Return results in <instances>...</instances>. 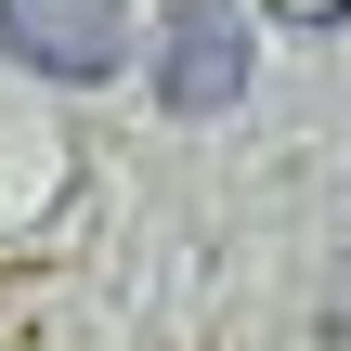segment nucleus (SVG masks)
Returning <instances> with one entry per match:
<instances>
[{"mask_svg":"<svg viewBox=\"0 0 351 351\" xmlns=\"http://www.w3.org/2000/svg\"><path fill=\"white\" fill-rule=\"evenodd\" d=\"M247 91V13L234 0H182L169 13V52H156V104L169 117H221Z\"/></svg>","mask_w":351,"mask_h":351,"instance_id":"nucleus-2","label":"nucleus"},{"mask_svg":"<svg viewBox=\"0 0 351 351\" xmlns=\"http://www.w3.org/2000/svg\"><path fill=\"white\" fill-rule=\"evenodd\" d=\"M274 13H287V26H339L351 0H274Z\"/></svg>","mask_w":351,"mask_h":351,"instance_id":"nucleus-3","label":"nucleus"},{"mask_svg":"<svg viewBox=\"0 0 351 351\" xmlns=\"http://www.w3.org/2000/svg\"><path fill=\"white\" fill-rule=\"evenodd\" d=\"M0 52L39 65V78H117L130 0H0Z\"/></svg>","mask_w":351,"mask_h":351,"instance_id":"nucleus-1","label":"nucleus"}]
</instances>
